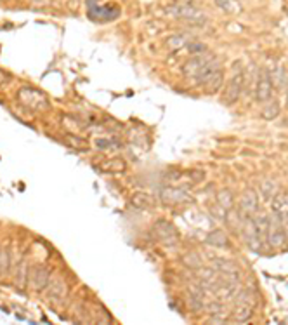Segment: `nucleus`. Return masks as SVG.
I'll list each match as a JSON object with an SVG mask.
<instances>
[{"mask_svg": "<svg viewBox=\"0 0 288 325\" xmlns=\"http://www.w3.org/2000/svg\"><path fill=\"white\" fill-rule=\"evenodd\" d=\"M212 59H214V58H212L210 54H196V56L191 58L184 65V73L189 75V77H194V75H196L198 71H200L203 66L207 65V63H210Z\"/></svg>", "mask_w": 288, "mask_h": 325, "instance_id": "9b49d317", "label": "nucleus"}, {"mask_svg": "<svg viewBox=\"0 0 288 325\" xmlns=\"http://www.w3.org/2000/svg\"><path fill=\"white\" fill-rule=\"evenodd\" d=\"M4 80H6V73H4V71H0V86L4 84Z\"/></svg>", "mask_w": 288, "mask_h": 325, "instance_id": "72a5a7b5", "label": "nucleus"}, {"mask_svg": "<svg viewBox=\"0 0 288 325\" xmlns=\"http://www.w3.org/2000/svg\"><path fill=\"white\" fill-rule=\"evenodd\" d=\"M165 11H167V14L174 16V18L191 21V23H201V21L205 19L203 12L194 9V7L189 6V4H172V6L165 7Z\"/></svg>", "mask_w": 288, "mask_h": 325, "instance_id": "20e7f679", "label": "nucleus"}, {"mask_svg": "<svg viewBox=\"0 0 288 325\" xmlns=\"http://www.w3.org/2000/svg\"><path fill=\"white\" fill-rule=\"evenodd\" d=\"M222 84H224V71L222 68L219 70V71H215L212 77L207 80L203 86H205V91H207V94H215V92L219 91V89L222 87Z\"/></svg>", "mask_w": 288, "mask_h": 325, "instance_id": "dca6fc26", "label": "nucleus"}, {"mask_svg": "<svg viewBox=\"0 0 288 325\" xmlns=\"http://www.w3.org/2000/svg\"><path fill=\"white\" fill-rule=\"evenodd\" d=\"M231 4H233V0H217V6H221L224 11H227V12H233L235 9L231 7Z\"/></svg>", "mask_w": 288, "mask_h": 325, "instance_id": "7c9ffc66", "label": "nucleus"}, {"mask_svg": "<svg viewBox=\"0 0 288 325\" xmlns=\"http://www.w3.org/2000/svg\"><path fill=\"white\" fill-rule=\"evenodd\" d=\"M49 277H50V269L45 268V266H37L32 272V284L35 287V290H44L45 287L49 285Z\"/></svg>", "mask_w": 288, "mask_h": 325, "instance_id": "ddd939ff", "label": "nucleus"}, {"mask_svg": "<svg viewBox=\"0 0 288 325\" xmlns=\"http://www.w3.org/2000/svg\"><path fill=\"white\" fill-rule=\"evenodd\" d=\"M286 230L283 226V219L273 214L269 218V231H268V243L273 249H281L283 246H286Z\"/></svg>", "mask_w": 288, "mask_h": 325, "instance_id": "f03ea898", "label": "nucleus"}, {"mask_svg": "<svg viewBox=\"0 0 288 325\" xmlns=\"http://www.w3.org/2000/svg\"><path fill=\"white\" fill-rule=\"evenodd\" d=\"M66 143L70 145L71 148H75V150H89V145L85 141H83L82 138H75V136H66Z\"/></svg>", "mask_w": 288, "mask_h": 325, "instance_id": "393cba45", "label": "nucleus"}, {"mask_svg": "<svg viewBox=\"0 0 288 325\" xmlns=\"http://www.w3.org/2000/svg\"><path fill=\"white\" fill-rule=\"evenodd\" d=\"M26 277H28V266H26V263H21V268H19V272H18V280H16V284H18L21 289L24 287Z\"/></svg>", "mask_w": 288, "mask_h": 325, "instance_id": "cd10ccee", "label": "nucleus"}, {"mask_svg": "<svg viewBox=\"0 0 288 325\" xmlns=\"http://www.w3.org/2000/svg\"><path fill=\"white\" fill-rule=\"evenodd\" d=\"M212 268H215L217 272H221L222 275H226L227 280H235V282L240 280V269L236 268L235 264L227 263V261H224V259H214V261H212Z\"/></svg>", "mask_w": 288, "mask_h": 325, "instance_id": "f8f14e48", "label": "nucleus"}, {"mask_svg": "<svg viewBox=\"0 0 288 325\" xmlns=\"http://www.w3.org/2000/svg\"><path fill=\"white\" fill-rule=\"evenodd\" d=\"M183 45H186V39L183 35H176V37H170V39H168V47L172 50L181 49Z\"/></svg>", "mask_w": 288, "mask_h": 325, "instance_id": "bb28decb", "label": "nucleus"}, {"mask_svg": "<svg viewBox=\"0 0 288 325\" xmlns=\"http://www.w3.org/2000/svg\"><path fill=\"white\" fill-rule=\"evenodd\" d=\"M153 233L156 238L162 243H167V246H172V243H177L179 240V233H177L176 226L172 223L165 221V219H160L153 225Z\"/></svg>", "mask_w": 288, "mask_h": 325, "instance_id": "6e6552de", "label": "nucleus"}, {"mask_svg": "<svg viewBox=\"0 0 288 325\" xmlns=\"http://www.w3.org/2000/svg\"><path fill=\"white\" fill-rule=\"evenodd\" d=\"M279 115V104L276 101H271L269 106L264 108V112H262V117L266 118V120H273V118H276Z\"/></svg>", "mask_w": 288, "mask_h": 325, "instance_id": "5701e85b", "label": "nucleus"}, {"mask_svg": "<svg viewBox=\"0 0 288 325\" xmlns=\"http://www.w3.org/2000/svg\"><path fill=\"white\" fill-rule=\"evenodd\" d=\"M219 70H221V65H219V63H214V59H212L210 63H207V65L203 66V68L198 71L196 75H194V78H196L200 84H205L207 80H209L212 75H214L215 71H219Z\"/></svg>", "mask_w": 288, "mask_h": 325, "instance_id": "a211bd4d", "label": "nucleus"}, {"mask_svg": "<svg viewBox=\"0 0 288 325\" xmlns=\"http://www.w3.org/2000/svg\"><path fill=\"white\" fill-rule=\"evenodd\" d=\"M130 204H132L135 209H151L153 207V198H151V195H148V193H134L132 198H130Z\"/></svg>", "mask_w": 288, "mask_h": 325, "instance_id": "6ab92c4d", "label": "nucleus"}, {"mask_svg": "<svg viewBox=\"0 0 288 325\" xmlns=\"http://www.w3.org/2000/svg\"><path fill=\"white\" fill-rule=\"evenodd\" d=\"M207 243H210L214 247H227L229 246V240H227V235L222 230H214L207 236Z\"/></svg>", "mask_w": 288, "mask_h": 325, "instance_id": "aec40b11", "label": "nucleus"}, {"mask_svg": "<svg viewBox=\"0 0 288 325\" xmlns=\"http://www.w3.org/2000/svg\"><path fill=\"white\" fill-rule=\"evenodd\" d=\"M184 263H186V266H189V268H200L201 259H200V256H198V254L189 252V254L184 257Z\"/></svg>", "mask_w": 288, "mask_h": 325, "instance_id": "a878e982", "label": "nucleus"}, {"mask_svg": "<svg viewBox=\"0 0 288 325\" xmlns=\"http://www.w3.org/2000/svg\"><path fill=\"white\" fill-rule=\"evenodd\" d=\"M243 82H245L243 71L236 68L235 73H233L231 80L227 82L226 89H224V94H222V103H224V104L231 106V104H235L236 101L240 99L241 91H243Z\"/></svg>", "mask_w": 288, "mask_h": 325, "instance_id": "7ed1b4c3", "label": "nucleus"}, {"mask_svg": "<svg viewBox=\"0 0 288 325\" xmlns=\"http://www.w3.org/2000/svg\"><path fill=\"white\" fill-rule=\"evenodd\" d=\"M252 221H253V228H255L257 235H259V238L262 240V243L268 242V231H269V216L268 214H264V212L253 214Z\"/></svg>", "mask_w": 288, "mask_h": 325, "instance_id": "4468645a", "label": "nucleus"}, {"mask_svg": "<svg viewBox=\"0 0 288 325\" xmlns=\"http://www.w3.org/2000/svg\"><path fill=\"white\" fill-rule=\"evenodd\" d=\"M217 204L219 207H222L224 210H231L233 204H235V197H233L229 189H221V192L217 193Z\"/></svg>", "mask_w": 288, "mask_h": 325, "instance_id": "4be33fe9", "label": "nucleus"}, {"mask_svg": "<svg viewBox=\"0 0 288 325\" xmlns=\"http://www.w3.org/2000/svg\"><path fill=\"white\" fill-rule=\"evenodd\" d=\"M87 16L97 23H108L120 16V7L111 2L101 4V0H87Z\"/></svg>", "mask_w": 288, "mask_h": 325, "instance_id": "f257e3e1", "label": "nucleus"}, {"mask_svg": "<svg viewBox=\"0 0 288 325\" xmlns=\"http://www.w3.org/2000/svg\"><path fill=\"white\" fill-rule=\"evenodd\" d=\"M238 297V303H236L235 308V320L238 323H247L253 315V299L250 292H238L236 294Z\"/></svg>", "mask_w": 288, "mask_h": 325, "instance_id": "423d86ee", "label": "nucleus"}, {"mask_svg": "<svg viewBox=\"0 0 288 325\" xmlns=\"http://www.w3.org/2000/svg\"><path fill=\"white\" fill-rule=\"evenodd\" d=\"M262 193H264V197L268 198V200L274 197V186L271 181H264V183H262Z\"/></svg>", "mask_w": 288, "mask_h": 325, "instance_id": "c85d7f7f", "label": "nucleus"}, {"mask_svg": "<svg viewBox=\"0 0 288 325\" xmlns=\"http://www.w3.org/2000/svg\"><path fill=\"white\" fill-rule=\"evenodd\" d=\"M103 171L104 172H124L127 169V164L125 160L122 158H109L106 160V162H103Z\"/></svg>", "mask_w": 288, "mask_h": 325, "instance_id": "412c9836", "label": "nucleus"}, {"mask_svg": "<svg viewBox=\"0 0 288 325\" xmlns=\"http://www.w3.org/2000/svg\"><path fill=\"white\" fill-rule=\"evenodd\" d=\"M271 207H273V214H276L281 219L288 218V195L286 193H278V195L273 197V202H271Z\"/></svg>", "mask_w": 288, "mask_h": 325, "instance_id": "2eb2a0df", "label": "nucleus"}, {"mask_svg": "<svg viewBox=\"0 0 288 325\" xmlns=\"http://www.w3.org/2000/svg\"><path fill=\"white\" fill-rule=\"evenodd\" d=\"M9 264H11L9 252H7L6 249H2V251H0V275H6V273L9 272Z\"/></svg>", "mask_w": 288, "mask_h": 325, "instance_id": "b1692460", "label": "nucleus"}, {"mask_svg": "<svg viewBox=\"0 0 288 325\" xmlns=\"http://www.w3.org/2000/svg\"><path fill=\"white\" fill-rule=\"evenodd\" d=\"M209 311H210V313H214V316H217V313H221V311H222V306L219 305V303H212Z\"/></svg>", "mask_w": 288, "mask_h": 325, "instance_id": "473e14b6", "label": "nucleus"}, {"mask_svg": "<svg viewBox=\"0 0 288 325\" xmlns=\"http://www.w3.org/2000/svg\"><path fill=\"white\" fill-rule=\"evenodd\" d=\"M273 98V78L268 70L261 71L259 82H257V101L259 103H266Z\"/></svg>", "mask_w": 288, "mask_h": 325, "instance_id": "9d476101", "label": "nucleus"}, {"mask_svg": "<svg viewBox=\"0 0 288 325\" xmlns=\"http://www.w3.org/2000/svg\"><path fill=\"white\" fill-rule=\"evenodd\" d=\"M18 98L23 104H26L30 110H44L49 106V101L40 91L32 87H23L18 92Z\"/></svg>", "mask_w": 288, "mask_h": 325, "instance_id": "39448f33", "label": "nucleus"}, {"mask_svg": "<svg viewBox=\"0 0 288 325\" xmlns=\"http://www.w3.org/2000/svg\"><path fill=\"white\" fill-rule=\"evenodd\" d=\"M189 176H191V181H201L205 174H203V171H198V169H194V171H189Z\"/></svg>", "mask_w": 288, "mask_h": 325, "instance_id": "2f4dec72", "label": "nucleus"}, {"mask_svg": "<svg viewBox=\"0 0 288 325\" xmlns=\"http://www.w3.org/2000/svg\"><path fill=\"white\" fill-rule=\"evenodd\" d=\"M160 202H162L163 205H168V207H174V205H179V204H184V202H189L191 200V197H189L188 189L184 188H176V186H165L160 189Z\"/></svg>", "mask_w": 288, "mask_h": 325, "instance_id": "0eeeda50", "label": "nucleus"}, {"mask_svg": "<svg viewBox=\"0 0 288 325\" xmlns=\"http://www.w3.org/2000/svg\"><path fill=\"white\" fill-rule=\"evenodd\" d=\"M66 292H68V285L63 278H56V280L49 285V295L52 299H65Z\"/></svg>", "mask_w": 288, "mask_h": 325, "instance_id": "f3484780", "label": "nucleus"}, {"mask_svg": "<svg viewBox=\"0 0 288 325\" xmlns=\"http://www.w3.org/2000/svg\"><path fill=\"white\" fill-rule=\"evenodd\" d=\"M96 145H97V148H103V150H104V148H109V146H118L120 143L115 141V139H103V138H101V139H97V141H96Z\"/></svg>", "mask_w": 288, "mask_h": 325, "instance_id": "c756f323", "label": "nucleus"}, {"mask_svg": "<svg viewBox=\"0 0 288 325\" xmlns=\"http://www.w3.org/2000/svg\"><path fill=\"white\" fill-rule=\"evenodd\" d=\"M259 209V195L255 189H247L240 200V216L252 218Z\"/></svg>", "mask_w": 288, "mask_h": 325, "instance_id": "1a4fd4ad", "label": "nucleus"}]
</instances>
